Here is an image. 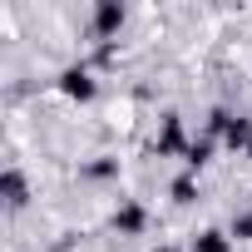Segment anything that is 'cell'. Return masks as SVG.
Masks as SVG:
<instances>
[{"mask_svg": "<svg viewBox=\"0 0 252 252\" xmlns=\"http://www.w3.org/2000/svg\"><path fill=\"white\" fill-rule=\"evenodd\" d=\"M188 252H232V242H227L222 232H203V237H198Z\"/></svg>", "mask_w": 252, "mask_h": 252, "instance_id": "3", "label": "cell"}, {"mask_svg": "<svg viewBox=\"0 0 252 252\" xmlns=\"http://www.w3.org/2000/svg\"><path fill=\"white\" fill-rule=\"evenodd\" d=\"M124 25V5H114V0H104V5L94 10V35H114Z\"/></svg>", "mask_w": 252, "mask_h": 252, "instance_id": "2", "label": "cell"}, {"mask_svg": "<svg viewBox=\"0 0 252 252\" xmlns=\"http://www.w3.org/2000/svg\"><path fill=\"white\" fill-rule=\"evenodd\" d=\"M5 193H10V208H20L25 203V178L20 173H5Z\"/></svg>", "mask_w": 252, "mask_h": 252, "instance_id": "4", "label": "cell"}, {"mask_svg": "<svg viewBox=\"0 0 252 252\" xmlns=\"http://www.w3.org/2000/svg\"><path fill=\"white\" fill-rule=\"evenodd\" d=\"M60 89H64L69 99H94V79H89V69H64V74H60Z\"/></svg>", "mask_w": 252, "mask_h": 252, "instance_id": "1", "label": "cell"}]
</instances>
